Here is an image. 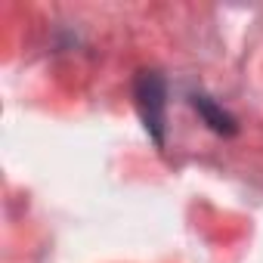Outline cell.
Returning <instances> with one entry per match:
<instances>
[{"label": "cell", "mask_w": 263, "mask_h": 263, "mask_svg": "<svg viewBox=\"0 0 263 263\" xmlns=\"http://www.w3.org/2000/svg\"><path fill=\"white\" fill-rule=\"evenodd\" d=\"M189 102H192V108L198 111V118L214 130V134H220V137H235L238 134V121L223 105H217L208 93H192Z\"/></svg>", "instance_id": "2"}, {"label": "cell", "mask_w": 263, "mask_h": 263, "mask_svg": "<svg viewBox=\"0 0 263 263\" xmlns=\"http://www.w3.org/2000/svg\"><path fill=\"white\" fill-rule=\"evenodd\" d=\"M134 102L140 111V121L146 127L155 149H164L167 143V84L158 71L146 68L134 81Z\"/></svg>", "instance_id": "1"}]
</instances>
